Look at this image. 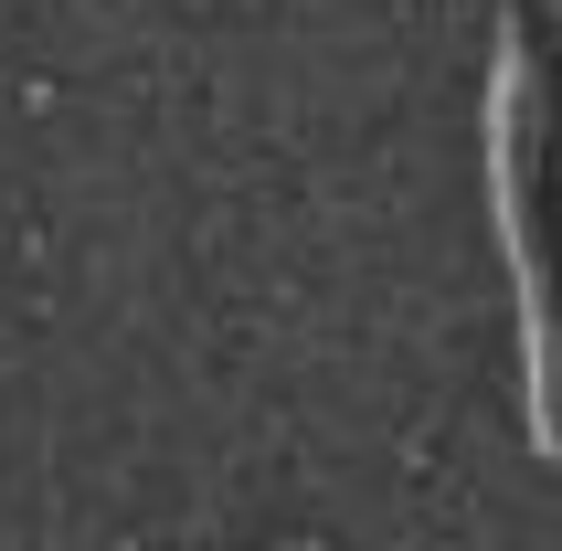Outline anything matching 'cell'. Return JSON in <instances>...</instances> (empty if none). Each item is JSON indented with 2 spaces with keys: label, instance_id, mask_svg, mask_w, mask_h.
I'll return each mask as SVG.
<instances>
[{
  "label": "cell",
  "instance_id": "6da1fadb",
  "mask_svg": "<svg viewBox=\"0 0 562 551\" xmlns=\"http://www.w3.org/2000/svg\"><path fill=\"white\" fill-rule=\"evenodd\" d=\"M488 213H499V266H509V297H520V414H531V457L562 466V329H552L541 223H531V32H520V11L499 22V54H488Z\"/></svg>",
  "mask_w": 562,
  "mask_h": 551
}]
</instances>
